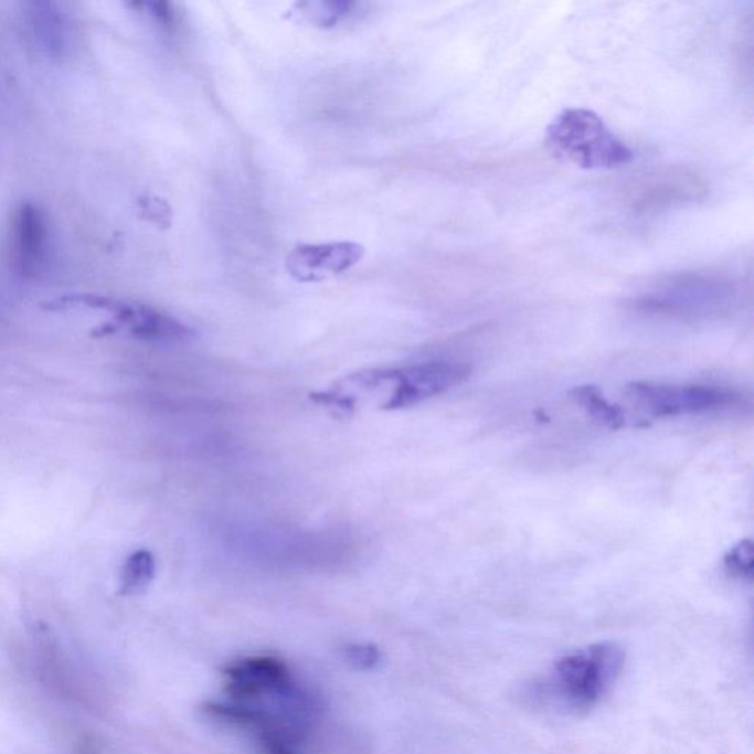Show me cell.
Listing matches in <instances>:
<instances>
[{"instance_id":"cell-1","label":"cell","mask_w":754,"mask_h":754,"mask_svg":"<svg viewBox=\"0 0 754 754\" xmlns=\"http://www.w3.org/2000/svg\"><path fill=\"white\" fill-rule=\"evenodd\" d=\"M626 652L617 643L591 644L560 657L549 677L538 683V699L572 713H584L602 703L622 670Z\"/></svg>"},{"instance_id":"cell-2","label":"cell","mask_w":754,"mask_h":754,"mask_svg":"<svg viewBox=\"0 0 754 754\" xmlns=\"http://www.w3.org/2000/svg\"><path fill=\"white\" fill-rule=\"evenodd\" d=\"M544 139L555 158L582 170H616L634 161L633 149L586 108L563 109L546 126Z\"/></svg>"},{"instance_id":"cell-3","label":"cell","mask_w":754,"mask_h":754,"mask_svg":"<svg viewBox=\"0 0 754 754\" xmlns=\"http://www.w3.org/2000/svg\"><path fill=\"white\" fill-rule=\"evenodd\" d=\"M47 311L92 310L109 316V321L95 330V337L127 333L148 342L183 343L195 332L174 317L144 304L125 301L98 294H67L43 304Z\"/></svg>"},{"instance_id":"cell-4","label":"cell","mask_w":754,"mask_h":754,"mask_svg":"<svg viewBox=\"0 0 754 754\" xmlns=\"http://www.w3.org/2000/svg\"><path fill=\"white\" fill-rule=\"evenodd\" d=\"M625 392L626 396L650 418L716 412L740 403V395L734 392L701 385L633 382L625 387Z\"/></svg>"},{"instance_id":"cell-5","label":"cell","mask_w":754,"mask_h":754,"mask_svg":"<svg viewBox=\"0 0 754 754\" xmlns=\"http://www.w3.org/2000/svg\"><path fill=\"white\" fill-rule=\"evenodd\" d=\"M470 374V365L452 363V361H431V363L412 365L407 369H395L390 396L382 408L413 407L460 385L469 379Z\"/></svg>"},{"instance_id":"cell-6","label":"cell","mask_w":754,"mask_h":754,"mask_svg":"<svg viewBox=\"0 0 754 754\" xmlns=\"http://www.w3.org/2000/svg\"><path fill=\"white\" fill-rule=\"evenodd\" d=\"M223 675L227 694L240 703L263 695H284L295 690L288 666L275 656L244 657L229 663Z\"/></svg>"},{"instance_id":"cell-7","label":"cell","mask_w":754,"mask_h":754,"mask_svg":"<svg viewBox=\"0 0 754 754\" xmlns=\"http://www.w3.org/2000/svg\"><path fill=\"white\" fill-rule=\"evenodd\" d=\"M364 248L354 242L301 245L289 254L286 267L304 284L321 282L342 275L363 258Z\"/></svg>"},{"instance_id":"cell-8","label":"cell","mask_w":754,"mask_h":754,"mask_svg":"<svg viewBox=\"0 0 754 754\" xmlns=\"http://www.w3.org/2000/svg\"><path fill=\"white\" fill-rule=\"evenodd\" d=\"M12 248L17 264L25 275H36L45 266L50 248V227L43 211L32 202L17 210L12 227Z\"/></svg>"},{"instance_id":"cell-9","label":"cell","mask_w":754,"mask_h":754,"mask_svg":"<svg viewBox=\"0 0 754 754\" xmlns=\"http://www.w3.org/2000/svg\"><path fill=\"white\" fill-rule=\"evenodd\" d=\"M571 396L598 425L612 431L622 429L626 426L625 410L617 404L608 403L597 386H577L571 391Z\"/></svg>"},{"instance_id":"cell-10","label":"cell","mask_w":754,"mask_h":754,"mask_svg":"<svg viewBox=\"0 0 754 754\" xmlns=\"http://www.w3.org/2000/svg\"><path fill=\"white\" fill-rule=\"evenodd\" d=\"M156 557L151 551L138 550L127 557L120 575V594L138 595L151 585L156 577Z\"/></svg>"},{"instance_id":"cell-11","label":"cell","mask_w":754,"mask_h":754,"mask_svg":"<svg viewBox=\"0 0 754 754\" xmlns=\"http://www.w3.org/2000/svg\"><path fill=\"white\" fill-rule=\"evenodd\" d=\"M682 174L677 176H666V178H660V180H655L651 184L643 189L641 204L644 210L650 209V206L659 205V202H666L669 204L670 201H681L686 200L687 197H694V189L697 184H686L681 183Z\"/></svg>"},{"instance_id":"cell-12","label":"cell","mask_w":754,"mask_h":754,"mask_svg":"<svg viewBox=\"0 0 754 754\" xmlns=\"http://www.w3.org/2000/svg\"><path fill=\"white\" fill-rule=\"evenodd\" d=\"M359 7L357 3L352 2H329V3H308L304 6V14L308 19L319 23L321 25H333L338 24L339 21L347 19L354 14L355 8Z\"/></svg>"},{"instance_id":"cell-13","label":"cell","mask_w":754,"mask_h":754,"mask_svg":"<svg viewBox=\"0 0 754 754\" xmlns=\"http://www.w3.org/2000/svg\"><path fill=\"white\" fill-rule=\"evenodd\" d=\"M753 541L743 540L732 546L723 557V566L726 571L741 580H752L753 576Z\"/></svg>"},{"instance_id":"cell-14","label":"cell","mask_w":754,"mask_h":754,"mask_svg":"<svg viewBox=\"0 0 754 754\" xmlns=\"http://www.w3.org/2000/svg\"><path fill=\"white\" fill-rule=\"evenodd\" d=\"M343 655L352 668L359 670L376 669L382 661V652L374 644H350Z\"/></svg>"},{"instance_id":"cell-15","label":"cell","mask_w":754,"mask_h":754,"mask_svg":"<svg viewBox=\"0 0 754 754\" xmlns=\"http://www.w3.org/2000/svg\"><path fill=\"white\" fill-rule=\"evenodd\" d=\"M310 400L312 403L325 405L334 410L339 416H351L355 412L357 400L351 395L343 394L338 390H330L326 392H311Z\"/></svg>"}]
</instances>
